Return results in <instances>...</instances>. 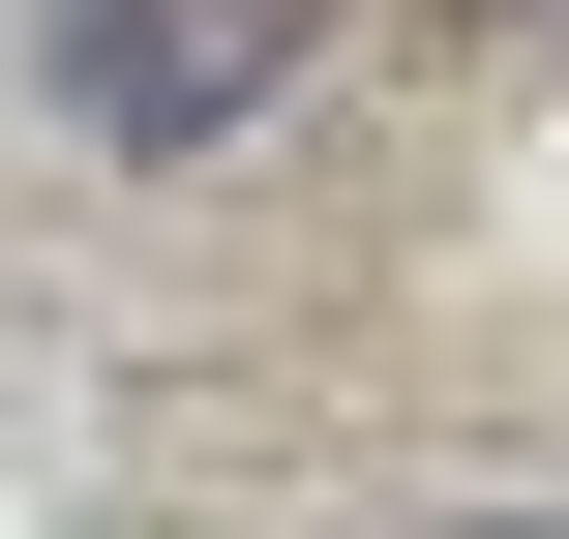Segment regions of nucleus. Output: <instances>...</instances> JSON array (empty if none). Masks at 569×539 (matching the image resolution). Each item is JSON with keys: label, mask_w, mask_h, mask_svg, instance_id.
Masks as SVG:
<instances>
[{"label": "nucleus", "mask_w": 569, "mask_h": 539, "mask_svg": "<svg viewBox=\"0 0 569 539\" xmlns=\"http://www.w3.org/2000/svg\"><path fill=\"white\" fill-rule=\"evenodd\" d=\"M30 60H60V120H90V150H150V180H180V150H240V120L300 90V0H30Z\"/></svg>", "instance_id": "f257e3e1"}, {"label": "nucleus", "mask_w": 569, "mask_h": 539, "mask_svg": "<svg viewBox=\"0 0 569 539\" xmlns=\"http://www.w3.org/2000/svg\"><path fill=\"white\" fill-rule=\"evenodd\" d=\"M450 30H540V0H450Z\"/></svg>", "instance_id": "f03ea898"}]
</instances>
